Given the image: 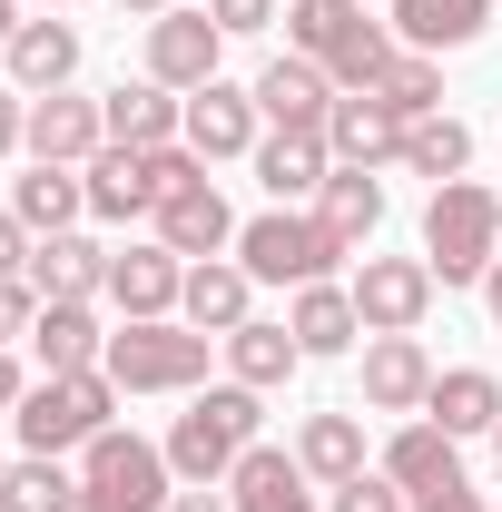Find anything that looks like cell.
I'll return each mask as SVG.
<instances>
[{"instance_id": "cell-1", "label": "cell", "mask_w": 502, "mask_h": 512, "mask_svg": "<svg viewBox=\"0 0 502 512\" xmlns=\"http://www.w3.org/2000/svg\"><path fill=\"white\" fill-rule=\"evenodd\" d=\"M256 434H266V394L256 384H207V394H188V414L168 424V473L178 483H227L256 453Z\"/></svg>"}, {"instance_id": "cell-2", "label": "cell", "mask_w": 502, "mask_h": 512, "mask_svg": "<svg viewBox=\"0 0 502 512\" xmlns=\"http://www.w3.org/2000/svg\"><path fill=\"white\" fill-rule=\"evenodd\" d=\"M286 40L335 89H375L394 69V20H365V0H286Z\"/></svg>"}, {"instance_id": "cell-3", "label": "cell", "mask_w": 502, "mask_h": 512, "mask_svg": "<svg viewBox=\"0 0 502 512\" xmlns=\"http://www.w3.org/2000/svg\"><path fill=\"white\" fill-rule=\"evenodd\" d=\"M207 345L217 335H197L178 316H128L109 335V355H99V375L119 384V394H197L207 384Z\"/></svg>"}, {"instance_id": "cell-4", "label": "cell", "mask_w": 502, "mask_h": 512, "mask_svg": "<svg viewBox=\"0 0 502 512\" xmlns=\"http://www.w3.org/2000/svg\"><path fill=\"white\" fill-rule=\"evenodd\" d=\"M502 256V197L473 188V178H443L434 207H424V266L434 286H483Z\"/></svg>"}, {"instance_id": "cell-5", "label": "cell", "mask_w": 502, "mask_h": 512, "mask_svg": "<svg viewBox=\"0 0 502 512\" xmlns=\"http://www.w3.org/2000/svg\"><path fill=\"white\" fill-rule=\"evenodd\" d=\"M109 414H119V384L109 375H40L20 394V453H89L109 434Z\"/></svg>"}, {"instance_id": "cell-6", "label": "cell", "mask_w": 502, "mask_h": 512, "mask_svg": "<svg viewBox=\"0 0 502 512\" xmlns=\"http://www.w3.org/2000/svg\"><path fill=\"white\" fill-rule=\"evenodd\" d=\"M168 444H148V434H99V444L79 453V512H168Z\"/></svg>"}, {"instance_id": "cell-7", "label": "cell", "mask_w": 502, "mask_h": 512, "mask_svg": "<svg viewBox=\"0 0 502 512\" xmlns=\"http://www.w3.org/2000/svg\"><path fill=\"white\" fill-rule=\"evenodd\" d=\"M237 266H247L256 286H315V276H335L345 256H335V237H325L315 217L266 207V217H247V227H237Z\"/></svg>"}, {"instance_id": "cell-8", "label": "cell", "mask_w": 502, "mask_h": 512, "mask_svg": "<svg viewBox=\"0 0 502 512\" xmlns=\"http://www.w3.org/2000/svg\"><path fill=\"white\" fill-rule=\"evenodd\" d=\"M355 316H365V335H414L434 316V266L424 256H365L355 266Z\"/></svg>"}, {"instance_id": "cell-9", "label": "cell", "mask_w": 502, "mask_h": 512, "mask_svg": "<svg viewBox=\"0 0 502 512\" xmlns=\"http://www.w3.org/2000/svg\"><path fill=\"white\" fill-rule=\"evenodd\" d=\"M217 50H227V30H217L207 10H158V20H148V79L178 89V99H197V89L217 79Z\"/></svg>"}, {"instance_id": "cell-10", "label": "cell", "mask_w": 502, "mask_h": 512, "mask_svg": "<svg viewBox=\"0 0 502 512\" xmlns=\"http://www.w3.org/2000/svg\"><path fill=\"white\" fill-rule=\"evenodd\" d=\"M40 168H89L99 148H109V119H99V99H79V89H50V99H30V138H20Z\"/></svg>"}, {"instance_id": "cell-11", "label": "cell", "mask_w": 502, "mask_h": 512, "mask_svg": "<svg viewBox=\"0 0 502 512\" xmlns=\"http://www.w3.org/2000/svg\"><path fill=\"white\" fill-rule=\"evenodd\" d=\"M325 148H335V168H384V158H404V119L384 109L375 89H335Z\"/></svg>"}, {"instance_id": "cell-12", "label": "cell", "mask_w": 502, "mask_h": 512, "mask_svg": "<svg viewBox=\"0 0 502 512\" xmlns=\"http://www.w3.org/2000/svg\"><path fill=\"white\" fill-rule=\"evenodd\" d=\"M99 119H109V148H178L188 99H178V89H158V79H119V89L99 99Z\"/></svg>"}, {"instance_id": "cell-13", "label": "cell", "mask_w": 502, "mask_h": 512, "mask_svg": "<svg viewBox=\"0 0 502 512\" xmlns=\"http://www.w3.org/2000/svg\"><path fill=\"white\" fill-rule=\"evenodd\" d=\"M30 286H40V306H89V296L109 286V247L79 237V227H60V237L30 247Z\"/></svg>"}, {"instance_id": "cell-14", "label": "cell", "mask_w": 502, "mask_h": 512, "mask_svg": "<svg viewBox=\"0 0 502 512\" xmlns=\"http://www.w3.org/2000/svg\"><path fill=\"white\" fill-rule=\"evenodd\" d=\"M335 178V148H325V128H276V138H256V188L276 197V207H296Z\"/></svg>"}, {"instance_id": "cell-15", "label": "cell", "mask_w": 502, "mask_h": 512, "mask_svg": "<svg viewBox=\"0 0 502 512\" xmlns=\"http://www.w3.org/2000/svg\"><path fill=\"white\" fill-rule=\"evenodd\" d=\"M315 227L335 237V256H365L384 227V178L375 168H335L325 188H315Z\"/></svg>"}, {"instance_id": "cell-16", "label": "cell", "mask_w": 502, "mask_h": 512, "mask_svg": "<svg viewBox=\"0 0 502 512\" xmlns=\"http://www.w3.org/2000/svg\"><path fill=\"white\" fill-rule=\"evenodd\" d=\"M424 394H434L424 335H375V345H365V404H375V414H424Z\"/></svg>"}, {"instance_id": "cell-17", "label": "cell", "mask_w": 502, "mask_h": 512, "mask_svg": "<svg viewBox=\"0 0 502 512\" xmlns=\"http://www.w3.org/2000/svg\"><path fill=\"white\" fill-rule=\"evenodd\" d=\"M325 109H335V79H325L306 50H286V60L256 69V119H276V128H325Z\"/></svg>"}, {"instance_id": "cell-18", "label": "cell", "mask_w": 502, "mask_h": 512, "mask_svg": "<svg viewBox=\"0 0 502 512\" xmlns=\"http://www.w3.org/2000/svg\"><path fill=\"white\" fill-rule=\"evenodd\" d=\"M493 10H502V0H394V50L443 60V50L483 40V30H493Z\"/></svg>"}, {"instance_id": "cell-19", "label": "cell", "mask_w": 502, "mask_h": 512, "mask_svg": "<svg viewBox=\"0 0 502 512\" xmlns=\"http://www.w3.org/2000/svg\"><path fill=\"white\" fill-rule=\"evenodd\" d=\"M158 247H168V256H227V247H237V217H227L217 178H188V188L158 207Z\"/></svg>"}, {"instance_id": "cell-20", "label": "cell", "mask_w": 502, "mask_h": 512, "mask_svg": "<svg viewBox=\"0 0 502 512\" xmlns=\"http://www.w3.org/2000/svg\"><path fill=\"white\" fill-rule=\"evenodd\" d=\"M188 138L197 158H256V89H227V79H207L188 99Z\"/></svg>"}, {"instance_id": "cell-21", "label": "cell", "mask_w": 502, "mask_h": 512, "mask_svg": "<svg viewBox=\"0 0 502 512\" xmlns=\"http://www.w3.org/2000/svg\"><path fill=\"white\" fill-rule=\"evenodd\" d=\"M119 316H168L178 296H188V256H168V247H128L109 256V286H99Z\"/></svg>"}, {"instance_id": "cell-22", "label": "cell", "mask_w": 502, "mask_h": 512, "mask_svg": "<svg viewBox=\"0 0 502 512\" xmlns=\"http://www.w3.org/2000/svg\"><path fill=\"white\" fill-rule=\"evenodd\" d=\"M227 503L237 512H315V473L286 444H256L237 473H227Z\"/></svg>"}, {"instance_id": "cell-23", "label": "cell", "mask_w": 502, "mask_h": 512, "mask_svg": "<svg viewBox=\"0 0 502 512\" xmlns=\"http://www.w3.org/2000/svg\"><path fill=\"white\" fill-rule=\"evenodd\" d=\"M247 296H256V276L237 266V256H197V266H188V296H178V316H188L197 335H237V325H247Z\"/></svg>"}, {"instance_id": "cell-24", "label": "cell", "mask_w": 502, "mask_h": 512, "mask_svg": "<svg viewBox=\"0 0 502 512\" xmlns=\"http://www.w3.org/2000/svg\"><path fill=\"white\" fill-rule=\"evenodd\" d=\"M424 424H443L453 444H463V434H493L502 424V384L483 375V365H443L434 394H424Z\"/></svg>"}, {"instance_id": "cell-25", "label": "cell", "mask_w": 502, "mask_h": 512, "mask_svg": "<svg viewBox=\"0 0 502 512\" xmlns=\"http://www.w3.org/2000/svg\"><path fill=\"white\" fill-rule=\"evenodd\" d=\"M217 345H227V375H237V384H256V394H276V384L306 365L296 325H266V316H247L237 335H217Z\"/></svg>"}, {"instance_id": "cell-26", "label": "cell", "mask_w": 502, "mask_h": 512, "mask_svg": "<svg viewBox=\"0 0 502 512\" xmlns=\"http://www.w3.org/2000/svg\"><path fill=\"white\" fill-rule=\"evenodd\" d=\"M69 69H79V30L69 20H20L10 30V89H69Z\"/></svg>"}, {"instance_id": "cell-27", "label": "cell", "mask_w": 502, "mask_h": 512, "mask_svg": "<svg viewBox=\"0 0 502 512\" xmlns=\"http://www.w3.org/2000/svg\"><path fill=\"white\" fill-rule=\"evenodd\" d=\"M10 217H20L30 237H60V227L89 217V178H79V168H40V158H30V178L10 188Z\"/></svg>"}, {"instance_id": "cell-28", "label": "cell", "mask_w": 502, "mask_h": 512, "mask_svg": "<svg viewBox=\"0 0 502 512\" xmlns=\"http://www.w3.org/2000/svg\"><path fill=\"white\" fill-rule=\"evenodd\" d=\"M296 345L306 355H355V335H365V316H355V286H335V276H315V286H296Z\"/></svg>"}, {"instance_id": "cell-29", "label": "cell", "mask_w": 502, "mask_h": 512, "mask_svg": "<svg viewBox=\"0 0 502 512\" xmlns=\"http://www.w3.org/2000/svg\"><path fill=\"white\" fill-rule=\"evenodd\" d=\"M30 345H40V375H99V355H109V335H99L89 306H40Z\"/></svg>"}, {"instance_id": "cell-30", "label": "cell", "mask_w": 502, "mask_h": 512, "mask_svg": "<svg viewBox=\"0 0 502 512\" xmlns=\"http://www.w3.org/2000/svg\"><path fill=\"white\" fill-rule=\"evenodd\" d=\"M384 473L424 503V493H443V483H463V453H453V434H443V424H404V434L384 444Z\"/></svg>"}, {"instance_id": "cell-31", "label": "cell", "mask_w": 502, "mask_h": 512, "mask_svg": "<svg viewBox=\"0 0 502 512\" xmlns=\"http://www.w3.org/2000/svg\"><path fill=\"white\" fill-rule=\"evenodd\" d=\"M296 463H306L325 493L355 483V473H365V424H355V414H306V424H296Z\"/></svg>"}, {"instance_id": "cell-32", "label": "cell", "mask_w": 502, "mask_h": 512, "mask_svg": "<svg viewBox=\"0 0 502 512\" xmlns=\"http://www.w3.org/2000/svg\"><path fill=\"white\" fill-rule=\"evenodd\" d=\"M0 512H79V473H60V453H20L0 473Z\"/></svg>"}, {"instance_id": "cell-33", "label": "cell", "mask_w": 502, "mask_h": 512, "mask_svg": "<svg viewBox=\"0 0 502 512\" xmlns=\"http://www.w3.org/2000/svg\"><path fill=\"white\" fill-rule=\"evenodd\" d=\"M404 168L434 178V188H443V178H463V168H473V128L443 119V109H434V119H414V128H404Z\"/></svg>"}, {"instance_id": "cell-34", "label": "cell", "mask_w": 502, "mask_h": 512, "mask_svg": "<svg viewBox=\"0 0 502 512\" xmlns=\"http://www.w3.org/2000/svg\"><path fill=\"white\" fill-rule=\"evenodd\" d=\"M375 99L394 109V119L414 128V119H434L443 109V60H424V50H394V69L375 79Z\"/></svg>"}, {"instance_id": "cell-35", "label": "cell", "mask_w": 502, "mask_h": 512, "mask_svg": "<svg viewBox=\"0 0 502 512\" xmlns=\"http://www.w3.org/2000/svg\"><path fill=\"white\" fill-rule=\"evenodd\" d=\"M325 512H404V483H394V473H355V483H335Z\"/></svg>"}, {"instance_id": "cell-36", "label": "cell", "mask_w": 502, "mask_h": 512, "mask_svg": "<svg viewBox=\"0 0 502 512\" xmlns=\"http://www.w3.org/2000/svg\"><path fill=\"white\" fill-rule=\"evenodd\" d=\"M30 325H40V286H30V276H10V286H0V345H20Z\"/></svg>"}, {"instance_id": "cell-37", "label": "cell", "mask_w": 502, "mask_h": 512, "mask_svg": "<svg viewBox=\"0 0 502 512\" xmlns=\"http://www.w3.org/2000/svg\"><path fill=\"white\" fill-rule=\"evenodd\" d=\"M207 20H217L227 40H256V30L276 20V0H207Z\"/></svg>"}, {"instance_id": "cell-38", "label": "cell", "mask_w": 502, "mask_h": 512, "mask_svg": "<svg viewBox=\"0 0 502 512\" xmlns=\"http://www.w3.org/2000/svg\"><path fill=\"white\" fill-rule=\"evenodd\" d=\"M30 247H40V237H30V227L0 207V286H10V276H30Z\"/></svg>"}, {"instance_id": "cell-39", "label": "cell", "mask_w": 502, "mask_h": 512, "mask_svg": "<svg viewBox=\"0 0 502 512\" xmlns=\"http://www.w3.org/2000/svg\"><path fill=\"white\" fill-rule=\"evenodd\" d=\"M20 138H30V99H20V89H10V79H0V158H10V148H20Z\"/></svg>"}, {"instance_id": "cell-40", "label": "cell", "mask_w": 502, "mask_h": 512, "mask_svg": "<svg viewBox=\"0 0 502 512\" xmlns=\"http://www.w3.org/2000/svg\"><path fill=\"white\" fill-rule=\"evenodd\" d=\"M414 512H483V493H473V483H443V493H424Z\"/></svg>"}, {"instance_id": "cell-41", "label": "cell", "mask_w": 502, "mask_h": 512, "mask_svg": "<svg viewBox=\"0 0 502 512\" xmlns=\"http://www.w3.org/2000/svg\"><path fill=\"white\" fill-rule=\"evenodd\" d=\"M20 394H30V375H20V355L0 345V414H20Z\"/></svg>"}, {"instance_id": "cell-42", "label": "cell", "mask_w": 502, "mask_h": 512, "mask_svg": "<svg viewBox=\"0 0 502 512\" xmlns=\"http://www.w3.org/2000/svg\"><path fill=\"white\" fill-rule=\"evenodd\" d=\"M168 512H237V503H227V493H207V483H188V493H178Z\"/></svg>"}, {"instance_id": "cell-43", "label": "cell", "mask_w": 502, "mask_h": 512, "mask_svg": "<svg viewBox=\"0 0 502 512\" xmlns=\"http://www.w3.org/2000/svg\"><path fill=\"white\" fill-rule=\"evenodd\" d=\"M483 306H493V335H502V256H493V276H483Z\"/></svg>"}, {"instance_id": "cell-44", "label": "cell", "mask_w": 502, "mask_h": 512, "mask_svg": "<svg viewBox=\"0 0 502 512\" xmlns=\"http://www.w3.org/2000/svg\"><path fill=\"white\" fill-rule=\"evenodd\" d=\"M158 10H178V0H119V20H158Z\"/></svg>"}, {"instance_id": "cell-45", "label": "cell", "mask_w": 502, "mask_h": 512, "mask_svg": "<svg viewBox=\"0 0 502 512\" xmlns=\"http://www.w3.org/2000/svg\"><path fill=\"white\" fill-rule=\"evenodd\" d=\"M10 30H20V0H0V50H10Z\"/></svg>"}, {"instance_id": "cell-46", "label": "cell", "mask_w": 502, "mask_h": 512, "mask_svg": "<svg viewBox=\"0 0 502 512\" xmlns=\"http://www.w3.org/2000/svg\"><path fill=\"white\" fill-rule=\"evenodd\" d=\"M493 463H502V424H493Z\"/></svg>"}, {"instance_id": "cell-47", "label": "cell", "mask_w": 502, "mask_h": 512, "mask_svg": "<svg viewBox=\"0 0 502 512\" xmlns=\"http://www.w3.org/2000/svg\"><path fill=\"white\" fill-rule=\"evenodd\" d=\"M50 10H60V0H50Z\"/></svg>"}]
</instances>
